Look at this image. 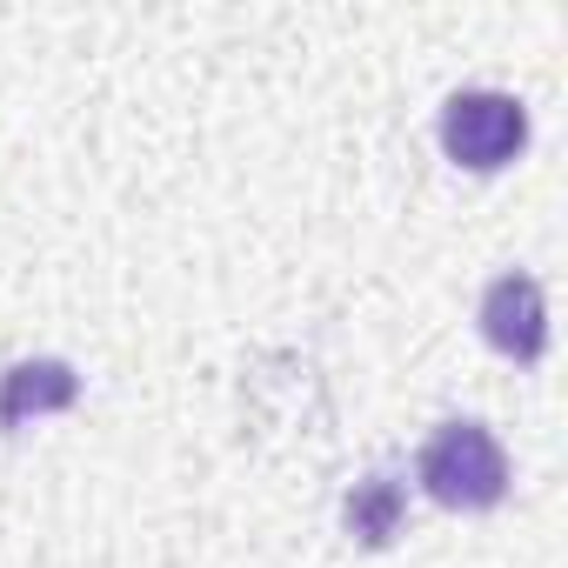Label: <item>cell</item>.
Returning <instances> with one entry per match:
<instances>
[{
    "instance_id": "cell-4",
    "label": "cell",
    "mask_w": 568,
    "mask_h": 568,
    "mask_svg": "<svg viewBox=\"0 0 568 568\" xmlns=\"http://www.w3.org/2000/svg\"><path fill=\"white\" fill-rule=\"evenodd\" d=\"M74 402H81V375L68 362H54V355L14 362L8 375H0V428H21L34 415H61Z\"/></svg>"
},
{
    "instance_id": "cell-3",
    "label": "cell",
    "mask_w": 568,
    "mask_h": 568,
    "mask_svg": "<svg viewBox=\"0 0 568 568\" xmlns=\"http://www.w3.org/2000/svg\"><path fill=\"white\" fill-rule=\"evenodd\" d=\"M481 335L501 355H515V362H541V348H548V308H541V281L535 274L488 281V295H481Z\"/></svg>"
},
{
    "instance_id": "cell-2",
    "label": "cell",
    "mask_w": 568,
    "mask_h": 568,
    "mask_svg": "<svg viewBox=\"0 0 568 568\" xmlns=\"http://www.w3.org/2000/svg\"><path fill=\"white\" fill-rule=\"evenodd\" d=\"M528 141V108L501 88H462L442 101V148L462 168H501Z\"/></svg>"
},
{
    "instance_id": "cell-1",
    "label": "cell",
    "mask_w": 568,
    "mask_h": 568,
    "mask_svg": "<svg viewBox=\"0 0 568 568\" xmlns=\"http://www.w3.org/2000/svg\"><path fill=\"white\" fill-rule=\"evenodd\" d=\"M415 475L442 508H495L508 495V455H501L495 428H481V422H442L422 442Z\"/></svg>"
},
{
    "instance_id": "cell-5",
    "label": "cell",
    "mask_w": 568,
    "mask_h": 568,
    "mask_svg": "<svg viewBox=\"0 0 568 568\" xmlns=\"http://www.w3.org/2000/svg\"><path fill=\"white\" fill-rule=\"evenodd\" d=\"M348 535L355 541H368V548H388L395 535H402V515H408V488L395 481V475H368V481H355V495H348Z\"/></svg>"
}]
</instances>
